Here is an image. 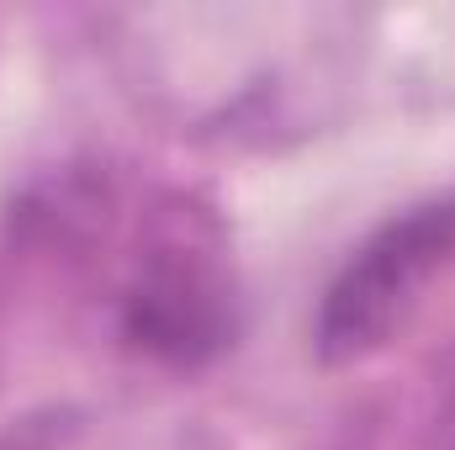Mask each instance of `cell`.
<instances>
[{"label":"cell","mask_w":455,"mask_h":450,"mask_svg":"<svg viewBox=\"0 0 455 450\" xmlns=\"http://www.w3.org/2000/svg\"><path fill=\"white\" fill-rule=\"evenodd\" d=\"M455 265V191L419 202L381 223L334 276L323 308H318V360L349 366L376 355L397 334L424 292Z\"/></svg>","instance_id":"1"},{"label":"cell","mask_w":455,"mask_h":450,"mask_svg":"<svg viewBox=\"0 0 455 450\" xmlns=\"http://www.w3.org/2000/svg\"><path fill=\"white\" fill-rule=\"evenodd\" d=\"M127 334L170 360H196L207 350L223 344V292L218 281L180 260L175 249H164L148 276L138 281V292L127 297Z\"/></svg>","instance_id":"2"},{"label":"cell","mask_w":455,"mask_h":450,"mask_svg":"<svg viewBox=\"0 0 455 450\" xmlns=\"http://www.w3.org/2000/svg\"><path fill=\"white\" fill-rule=\"evenodd\" d=\"M435 450H455V382L440 403V419H435Z\"/></svg>","instance_id":"3"}]
</instances>
